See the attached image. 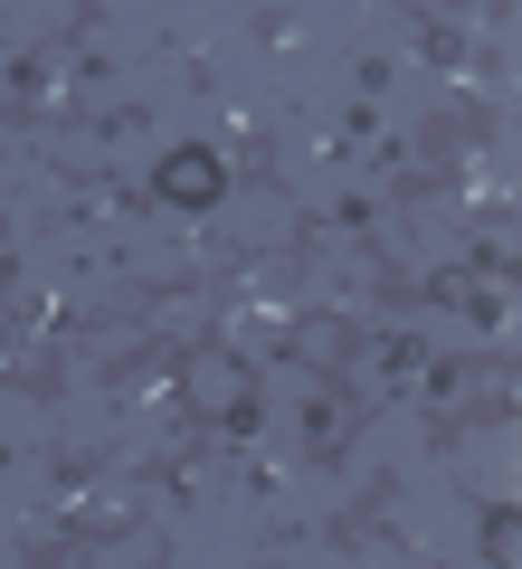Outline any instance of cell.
<instances>
[{"instance_id":"cell-1","label":"cell","mask_w":522,"mask_h":569,"mask_svg":"<svg viewBox=\"0 0 522 569\" xmlns=\"http://www.w3.org/2000/svg\"><path fill=\"white\" fill-rule=\"evenodd\" d=\"M152 190L171 209H219L228 200V162L209 152V142H171V152L152 162Z\"/></svg>"}]
</instances>
